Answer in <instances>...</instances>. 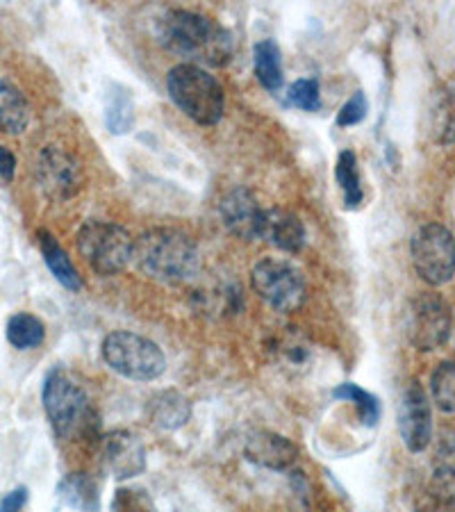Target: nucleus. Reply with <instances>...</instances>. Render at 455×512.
Returning <instances> with one entry per match:
<instances>
[{
  "mask_svg": "<svg viewBox=\"0 0 455 512\" xmlns=\"http://www.w3.org/2000/svg\"><path fill=\"white\" fill-rule=\"evenodd\" d=\"M157 39L169 53L194 66H226L235 55V37L210 16L192 10H169L157 21Z\"/></svg>",
  "mask_w": 455,
  "mask_h": 512,
  "instance_id": "f257e3e1",
  "label": "nucleus"
},
{
  "mask_svg": "<svg viewBox=\"0 0 455 512\" xmlns=\"http://www.w3.org/2000/svg\"><path fill=\"white\" fill-rule=\"evenodd\" d=\"M132 260L148 278L167 285L189 283L201 271V253L176 228H151L135 239Z\"/></svg>",
  "mask_w": 455,
  "mask_h": 512,
  "instance_id": "f03ea898",
  "label": "nucleus"
},
{
  "mask_svg": "<svg viewBox=\"0 0 455 512\" xmlns=\"http://www.w3.org/2000/svg\"><path fill=\"white\" fill-rule=\"evenodd\" d=\"M41 401H44L46 417L60 440H76L96 428L98 419L87 392L62 369H53L46 376Z\"/></svg>",
  "mask_w": 455,
  "mask_h": 512,
  "instance_id": "7ed1b4c3",
  "label": "nucleus"
},
{
  "mask_svg": "<svg viewBox=\"0 0 455 512\" xmlns=\"http://www.w3.org/2000/svg\"><path fill=\"white\" fill-rule=\"evenodd\" d=\"M167 89L171 101L180 107V112H185V117L201 126H214L221 121L226 96L219 80L208 69L194 64L173 66L167 76Z\"/></svg>",
  "mask_w": 455,
  "mask_h": 512,
  "instance_id": "20e7f679",
  "label": "nucleus"
},
{
  "mask_svg": "<svg viewBox=\"0 0 455 512\" xmlns=\"http://www.w3.org/2000/svg\"><path fill=\"white\" fill-rule=\"evenodd\" d=\"M101 351L107 367L130 381H157L167 371V355L160 346L130 330H114L107 335Z\"/></svg>",
  "mask_w": 455,
  "mask_h": 512,
  "instance_id": "39448f33",
  "label": "nucleus"
},
{
  "mask_svg": "<svg viewBox=\"0 0 455 512\" xmlns=\"http://www.w3.org/2000/svg\"><path fill=\"white\" fill-rule=\"evenodd\" d=\"M78 251L96 274L114 276L132 262L135 239L126 228L91 219L78 230Z\"/></svg>",
  "mask_w": 455,
  "mask_h": 512,
  "instance_id": "423d86ee",
  "label": "nucleus"
},
{
  "mask_svg": "<svg viewBox=\"0 0 455 512\" xmlns=\"http://www.w3.org/2000/svg\"><path fill=\"white\" fill-rule=\"evenodd\" d=\"M251 285L260 299L278 312L299 310L305 301V278L292 262L264 258L253 267Z\"/></svg>",
  "mask_w": 455,
  "mask_h": 512,
  "instance_id": "0eeeda50",
  "label": "nucleus"
},
{
  "mask_svg": "<svg viewBox=\"0 0 455 512\" xmlns=\"http://www.w3.org/2000/svg\"><path fill=\"white\" fill-rule=\"evenodd\" d=\"M412 264L428 285H446L455 276V239L442 224L421 226L410 242Z\"/></svg>",
  "mask_w": 455,
  "mask_h": 512,
  "instance_id": "6e6552de",
  "label": "nucleus"
},
{
  "mask_svg": "<svg viewBox=\"0 0 455 512\" xmlns=\"http://www.w3.org/2000/svg\"><path fill=\"white\" fill-rule=\"evenodd\" d=\"M453 330V312L444 296L421 292L410 303L408 337L415 349L435 351L449 342Z\"/></svg>",
  "mask_w": 455,
  "mask_h": 512,
  "instance_id": "1a4fd4ad",
  "label": "nucleus"
},
{
  "mask_svg": "<svg viewBox=\"0 0 455 512\" xmlns=\"http://www.w3.org/2000/svg\"><path fill=\"white\" fill-rule=\"evenodd\" d=\"M37 183L48 198H53V201H66V198L80 192V164L64 148L46 146L37 162Z\"/></svg>",
  "mask_w": 455,
  "mask_h": 512,
  "instance_id": "9d476101",
  "label": "nucleus"
},
{
  "mask_svg": "<svg viewBox=\"0 0 455 512\" xmlns=\"http://www.w3.org/2000/svg\"><path fill=\"white\" fill-rule=\"evenodd\" d=\"M399 431L408 451L421 453L433 440V412H430L428 394L417 381H410L403 390L399 406Z\"/></svg>",
  "mask_w": 455,
  "mask_h": 512,
  "instance_id": "9b49d317",
  "label": "nucleus"
},
{
  "mask_svg": "<svg viewBox=\"0 0 455 512\" xmlns=\"http://www.w3.org/2000/svg\"><path fill=\"white\" fill-rule=\"evenodd\" d=\"M221 219L230 233L253 242V239L262 237V224H264V210L258 203L253 192L246 187H235L221 198Z\"/></svg>",
  "mask_w": 455,
  "mask_h": 512,
  "instance_id": "f8f14e48",
  "label": "nucleus"
},
{
  "mask_svg": "<svg viewBox=\"0 0 455 512\" xmlns=\"http://www.w3.org/2000/svg\"><path fill=\"white\" fill-rule=\"evenodd\" d=\"M103 460L114 478L128 481L146 469V447L135 433L112 431L101 440Z\"/></svg>",
  "mask_w": 455,
  "mask_h": 512,
  "instance_id": "ddd939ff",
  "label": "nucleus"
},
{
  "mask_svg": "<svg viewBox=\"0 0 455 512\" xmlns=\"http://www.w3.org/2000/svg\"><path fill=\"white\" fill-rule=\"evenodd\" d=\"M244 458L253 465L271 469V472H285L299 460V447L278 433L253 431L246 437Z\"/></svg>",
  "mask_w": 455,
  "mask_h": 512,
  "instance_id": "4468645a",
  "label": "nucleus"
},
{
  "mask_svg": "<svg viewBox=\"0 0 455 512\" xmlns=\"http://www.w3.org/2000/svg\"><path fill=\"white\" fill-rule=\"evenodd\" d=\"M276 249L285 253H299L305 244V228L296 214L287 210H267L264 212L262 237Z\"/></svg>",
  "mask_w": 455,
  "mask_h": 512,
  "instance_id": "2eb2a0df",
  "label": "nucleus"
},
{
  "mask_svg": "<svg viewBox=\"0 0 455 512\" xmlns=\"http://www.w3.org/2000/svg\"><path fill=\"white\" fill-rule=\"evenodd\" d=\"M426 130L433 142L455 144V89L440 87L430 94L426 110Z\"/></svg>",
  "mask_w": 455,
  "mask_h": 512,
  "instance_id": "dca6fc26",
  "label": "nucleus"
},
{
  "mask_svg": "<svg viewBox=\"0 0 455 512\" xmlns=\"http://www.w3.org/2000/svg\"><path fill=\"white\" fill-rule=\"evenodd\" d=\"M148 417L164 431H178L192 417V406L180 392L164 390L148 401Z\"/></svg>",
  "mask_w": 455,
  "mask_h": 512,
  "instance_id": "f3484780",
  "label": "nucleus"
},
{
  "mask_svg": "<svg viewBox=\"0 0 455 512\" xmlns=\"http://www.w3.org/2000/svg\"><path fill=\"white\" fill-rule=\"evenodd\" d=\"M57 497L78 512H101V490L87 474H69L57 485Z\"/></svg>",
  "mask_w": 455,
  "mask_h": 512,
  "instance_id": "a211bd4d",
  "label": "nucleus"
},
{
  "mask_svg": "<svg viewBox=\"0 0 455 512\" xmlns=\"http://www.w3.org/2000/svg\"><path fill=\"white\" fill-rule=\"evenodd\" d=\"M37 239H39V249H41V255H44L46 267L51 269V274L55 276L57 283L66 289H71V292H80L82 278L78 274V269L73 267L69 255H66L62 246L57 244V239L48 233V230H39Z\"/></svg>",
  "mask_w": 455,
  "mask_h": 512,
  "instance_id": "6ab92c4d",
  "label": "nucleus"
},
{
  "mask_svg": "<svg viewBox=\"0 0 455 512\" xmlns=\"http://www.w3.org/2000/svg\"><path fill=\"white\" fill-rule=\"evenodd\" d=\"M30 123L28 98L10 80H0V132L21 135Z\"/></svg>",
  "mask_w": 455,
  "mask_h": 512,
  "instance_id": "aec40b11",
  "label": "nucleus"
},
{
  "mask_svg": "<svg viewBox=\"0 0 455 512\" xmlns=\"http://www.w3.org/2000/svg\"><path fill=\"white\" fill-rule=\"evenodd\" d=\"M253 71L260 85L269 92L283 87V55L273 39H262L253 46Z\"/></svg>",
  "mask_w": 455,
  "mask_h": 512,
  "instance_id": "412c9836",
  "label": "nucleus"
},
{
  "mask_svg": "<svg viewBox=\"0 0 455 512\" xmlns=\"http://www.w3.org/2000/svg\"><path fill=\"white\" fill-rule=\"evenodd\" d=\"M105 126L112 135H128L135 126V103L126 87L110 85L105 94Z\"/></svg>",
  "mask_w": 455,
  "mask_h": 512,
  "instance_id": "4be33fe9",
  "label": "nucleus"
},
{
  "mask_svg": "<svg viewBox=\"0 0 455 512\" xmlns=\"http://www.w3.org/2000/svg\"><path fill=\"white\" fill-rule=\"evenodd\" d=\"M335 178H337V185L342 187L344 208L358 210L364 201V192H362L358 158H355V153L351 151V148H346V151L339 153L337 164H335Z\"/></svg>",
  "mask_w": 455,
  "mask_h": 512,
  "instance_id": "5701e85b",
  "label": "nucleus"
},
{
  "mask_svg": "<svg viewBox=\"0 0 455 512\" xmlns=\"http://www.w3.org/2000/svg\"><path fill=\"white\" fill-rule=\"evenodd\" d=\"M46 330L44 324L35 317L28 315V312H19V315L10 317L7 321V342H10L14 349L19 351H30L37 349L44 342Z\"/></svg>",
  "mask_w": 455,
  "mask_h": 512,
  "instance_id": "b1692460",
  "label": "nucleus"
},
{
  "mask_svg": "<svg viewBox=\"0 0 455 512\" xmlns=\"http://www.w3.org/2000/svg\"><path fill=\"white\" fill-rule=\"evenodd\" d=\"M333 396L339 401H353V406L358 408V415L362 419L364 426L374 428L380 419V403L374 394H369L362 387L353 385V383H344L333 390Z\"/></svg>",
  "mask_w": 455,
  "mask_h": 512,
  "instance_id": "393cba45",
  "label": "nucleus"
},
{
  "mask_svg": "<svg viewBox=\"0 0 455 512\" xmlns=\"http://www.w3.org/2000/svg\"><path fill=\"white\" fill-rule=\"evenodd\" d=\"M430 394L442 412L455 415V362H442L430 376Z\"/></svg>",
  "mask_w": 455,
  "mask_h": 512,
  "instance_id": "a878e982",
  "label": "nucleus"
},
{
  "mask_svg": "<svg viewBox=\"0 0 455 512\" xmlns=\"http://www.w3.org/2000/svg\"><path fill=\"white\" fill-rule=\"evenodd\" d=\"M430 494L455 506V451L444 453L437 460L433 483H430Z\"/></svg>",
  "mask_w": 455,
  "mask_h": 512,
  "instance_id": "bb28decb",
  "label": "nucleus"
},
{
  "mask_svg": "<svg viewBox=\"0 0 455 512\" xmlns=\"http://www.w3.org/2000/svg\"><path fill=\"white\" fill-rule=\"evenodd\" d=\"M287 103L299 107L303 112H319L321 96H319V80L317 78H301L289 85Z\"/></svg>",
  "mask_w": 455,
  "mask_h": 512,
  "instance_id": "cd10ccee",
  "label": "nucleus"
},
{
  "mask_svg": "<svg viewBox=\"0 0 455 512\" xmlns=\"http://www.w3.org/2000/svg\"><path fill=\"white\" fill-rule=\"evenodd\" d=\"M367 112H369V101L367 96H364L362 89H358L349 101L344 103L342 110L337 114V126L342 128H349V126H358L364 119H367Z\"/></svg>",
  "mask_w": 455,
  "mask_h": 512,
  "instance_id": "c85d7f7f",
  "label": "nucleus"
},
{
  "mask_svg": "<svg viewBox=\"0 0 455 512\" xmlns=\"http://www.w3.org/2000/svg\"><path fill=\"white\" fill-rule=\"evenodd\" d=\"M112 512H157L153 501L144 492L137 490H119L114 494Z\"/></svg>",
  "mask_w": 455,
  "mask_h": 512,
  "instance_id": "c756f323",
  "label": "nucleus"
},
{
  "mask_svg": "<svg viewBox=\"0 0 455 512\" xmlns=\"http://www.w3.org/2000/svg\"><path fill=\"white\" fill-rule=\"evenodd\" d=\"M28 503V490L26 487H16L5 499L0 501V512H21V508Z\"/></svg>",
  "mask_w": 455,
  "mask_h": 512,
  "instance_id": "7c9ffc66",
  "label": "nucleus"
},
{
  "mask_svg": "<svg viewBox=\"0 0 455 512\" xmlns=\"http://www.w3.org/2000/svg\"><path fill=\"white\" fill-rule=\"evenodd\" d=\"M14 173H16V158H14V153L10 151V148L0 146V178L10 183V180L14 178Z\"/></svg>",
  "mask_w": 455,
  "mask_h": 512,
  "instance_id": "2f4dec72",
  "label": "nucleus"
},
{
  "mask_svg": "<svg viewBox=\"0 0 455 512\" xmlns=\"http://www.w3.org/2000/svg\"><path fill=\"white\" fill-rule=\"evenodd\" d=\"M417 512H455V506H451V503H446L442 499L433 497V494H428V499H424L419 503Z\"/></svg>",
  "mask_w": 455,
  "mask_h": 512,
  "instance_id": "473e14b6",
  "label": "nucleus"
}]
</instances>
